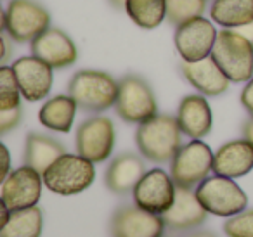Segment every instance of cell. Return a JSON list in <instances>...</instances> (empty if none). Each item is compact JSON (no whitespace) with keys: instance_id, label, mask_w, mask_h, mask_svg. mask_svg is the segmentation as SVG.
<instances>
[{"instance_id":"9a60e30c","label":"cell","mask_w":253,"mask_h":237,"mask_svg":"<svg viewBox=\"0 0 253 237\" xmlns=\"http://www.w3.org/2000/svg\"><path fill=\"white\" fill-rule=\"evenodd\" d=\"M32 54L54 70L71 66L77 61V47L73 40L59 28H49L32 42Z\"/></svg>"},{"instance_id":"52a82bcc","label":"cell","mask_w":253,"mask_h":237,"mask_svg":"<svg viewBox=\"0 0 253 237\" xmlns=\"http://www.w3.org/2000/svg\"><path fill=\"white\" fill-rule=\"evenodd\" d=\"M196 196L203 208L215 216H234L246 209L248 198L243 189L234 182V178L208 177L196 187Z\"/></svg>"},{"instance_id":"d590c367","label":"cell","mask_w":253,"mask_h":237,"mask_svg":"<svg viewBox=\"0 0 253 237\" xmlns=\"http://www.w3.org/2000/svg\"><path fill=\"white\" fill-rule=\"evenodd\" d=\"M187 237H217V236H213L211 232H194V234H191V236H187Z\"/></svg>"},{"instance_id":"603a6c76","label":"cell","mask_w":253,"mask_h":237,"mask_svg":"<svg viewBox=\"0 0 253 237\" xmlns=\"http://www.w3.org/2000/svg\"><path fill=\"white\" fill-rule=\"evenodd\" d=\"M210 16L222 28H239L253 21V0H213Z\"/></svg>"},{"instance_id":"e0dca14e","label":"cell","mask_w":253,"mask_h":237,"mask_svg":"<svg viewBox=\"0 0 253 237\" xmlns=\"http://www.w3.org/2000/svg\"><path fill=\"white\" fill-rule=\"evenodd\" d=\"M180 70H182L186 80L198 92L208 95V97H217V95L224 94L231 83V80L225 77V73L218 68V64L211 56L201 61H194V63L182 61Z\"/></svg>"},{"instance_id":"7a4b0ae2","label":"cell","mask_w":253,"mask_h":237,"mask_svg":"<svg viewBox=\"0 0 253 237\" xmlns=\"http://www.w3.org/2000/svg\"><path fill=\"white\" fill-rule=\"evenodd\" d=\"M68 94L82 111L101 113L115 106L118 97V81L111 75L97 70H82L73 75Z\"/></svg>"},{"instance_id":"7402d4cb","label":"cell","mask_w":253,"mask_h":237,"mask_svg":"<svg viewBox=\"0 0 253 237\" xmlns=\"http://www.w3.org/2000/svg\"><path fill=\"white\" fill-rule=\"evenodd\" d=\"M77 108V102L70 94L56 95L42 106L39 111V121L52 132L68 133L73 125Z\"/></svg>"},{"instance_id":"3957f363","label":"cell","mask_w":253,"mask_h":237,"mask_svg":"<svg viewBox=\"0 0 253 237\" xmlns=\"http://www.w3.org/2000/svg\"><path fill=\"white\" fill-rule=\"evenodd\" d=\"M210 56L234 83L253 78V45L236 30L224 28L218 32Z\"/></svg>"},{"instance_id":"836d02e7","label":"cell","mask_w":253,"mask_h":237,"mask_svg":"<svg viewBox=\"0 0 253 237\" xmlns=\"http://www.w3.org/2000/svg\"><path fill=\"white\" fill-rule=\"evenodd\" d=\"M243 139L250 140L253 144V118H250L248 121L243 125Z\"/></svg>"},{"instance_id":"6da1fadb","label":"cell","mask_w":253,"mask_h":237,"mask_svg":"<svg viewBox=\"0 0 253 237\" xmlns=\"http://www.w3.org/2000/svg\"><path fill=\"white\" fill-rule=\"evenodd\" d=\"M135 142L146 159L167 163L172 161L182 147V128L173 116L156 115L139 125Z\"/></svg>"},{"instance_id":"9c48e42d","label":"cell","mask_w":253,"mask_h":237,"mask_svg":"<svg viewBox=\"0 0 253 237\" xmlns=\"http://www.w3.org/2000/svg\"><path fill=\"white\" fill-rule=\"evenodd\" d=\"M42 175L28 164L12 170L2 180L0 202L7 206L11 211L37 206L42 196Z\"/></svg>"},{"instance_id":"4dcf8cb0","label":"cell","mask_w":253,"mask_h":237,"mask_svg":"<svg viewBox=\"0 0 253 237\" xmlns=\"http://www.w3.org/2000/svg\"><path fill=\"white\" fill-rule=\"evenodd\" d=\"M0 149H2V154H4V168H2V180L11 173V154H9L7 147L4 144H0Z\"/></svg>"},{"instance_id":"ffe728a7","label":"cell","mask_w":253,"mask_h":237,"mask_svg":"<svg viewBox=\"0 0 253 237\" xmlns=\"http://www.w3.org/2000/svg\"><path fill=\"white\" fill-rule=\"evenodd\" d=\"M177 121L182 128V133L189 139H201L208 135L213 123L208 101L203 95H186L179 104Z\"/></svg>"},{"instance_id":"f1b7e54d","label":"cell","mask_w":253,"mask_h":237,"mask_svg":"<svg viewBox=\"0 0 253 237\" xmlns=\"http://www.w3.org/2000/svg\"><path fill=\"white\" fill-rule=\"evenodd\" d=\"M19 121H21V106L14 109L0 111V133L5 135L12 128H16L19 125Z\"/></svg>"},{"instance_id":"484cf974","label":"cell","mask_w":253,"mask_h":237,"mask_svg":"<svg viewBox=\"0 0 253 237\" xmlns=\"http://www.w3.org/2000/svg\"><path fill=\"white\" fill-rule=\"evenodd\" d=\"M167 19L172 25H182L194 18H200L207 7V0H165Z\"/></svg>"},{"instance_id":"277c9868","label":"cell","mask_w":253,"mask_h":237,"mask_svg":"<svg viewBox=\"0 0 253 237\" xmlns=\"http://www.w3.org/2000/svg\"><path fill=\"white\" fill-rule=\"evenodd\" d=\"M43 185L61 196H73L87 191L95 178L94 163L80 154H63L42 175Z\"/></svg>"},{"instance_id":"d4e9b609","label":"cell","mask_w":253,"mask_h":237,"mask_svg":"<svg viewBox=\"0 0 253 237\" xmlns=\"http://www.w3.org/2000/svg\"><path fill=\"white\" fill-rule=\"evenodd\" d=\"M125 12L137 26L153 30L167 18L165 0H126Z\"/></svg>"},{"instance_id":"7c38bea8","label":"cell","mask_w":253,"mask_h":237,"mask_svg":"<svg viewBox=\"0 0 253 237\" xmlns=\"http://www.w3.org/2000/svg\"><path fill=\"white\" fill-rule=\"evenodd\" d=\"M177 185L173 182L172 175H167V171L160 168L146 171L134 189V201L139 208L146 211L163 215L175 201Z\"/></svg>"},{"instance_id":"1f68e13d","label":"cell","mask_w":253,"mask_h":237,"mask_svg":"<svg viewBox=\"0 0 253 237\" xmlns=\"http://www.w3.org/2000/svg\"><path fill=\"white\" fill-rule=\"evenodd\" d=\"M234 30L239 33V35L245 37V39L253 45V21H250L248 25H243V26H239V28H234Z\"/></svg>"},{"instance_id":"8992f818","label":"cell","mask_w":253,"mask_h":237,"mask_svg":"<svg viewBox=\"0 0 253 237\" xmlns=\"http://www.w3.org/2000/svg\"><path fill=\"white\" fill-rule=\"evenodd\" d=\"M2 28L14 42L32 43L50 28V16L33 0H11L2 16Z\"/></svg>"},{"instance_id":"44dd1931","label":"cell","mask_w":253,"mask_h":237,"mask_svg":"<svg viewBox=\"0 0 253 237\" xmlns=\"http://www.w3.org/2000/svg\"><path fill=\"white\" fill-rule=\"evenodd\" d=\"M63 154H66L64 146L59 140L43 133H30L25 144V164L35 168L43 175L52 163H56Z\"/></svg>"},{"instance_id":"4316f807","label":"cell","mask_w":253,"mask_h":237,"mask_svg":"<svg viewBox=\"0 0 253 237\" xmlns=\"http://www.w3.org/2000/svg\"><path fill=\"white\" fill-rule=\"evenodd\" d=\"M19 97H21V90H19L14 70L12 66H2L0 68V111L19 108Z\"/></svg>"},{"instance_id":"5bb4252c","label":"cell","mask_w":253,"mask_h":237,"mask_svg":"<svg viewBox=\"0 0 253 237\" xmlns=\"http://www.w3.org/2000/svg\"><path fill=\"white\" fill-rule=\"evenodd\" d=\"M12 70L18 78L21 95L28 102H39L50 94L54 80V68L42 59L32 56L19 57L12 64Z\"/></svg>"},{"instance_id":"d6a6232c","label":"cell","mask_w":253,"mask_h":237,"mask_svg":"<svg viewBox=\"0 0 253 237\" xmlns=\"http://www.w3.org/2000/svg\"><path fill=\"white\" fill-rule=\"evenodd\" d=\"M0 43H2V56H0V61L2 63H5L9 57V54H11V47H9V42H7V37H5V33L2 37H0Z\"/></svg>"},{"instance_id":"2e32d148","label":"cell","mask_w":253,"mask_h":237,"mask_svg":"<svg viewBox=\"0 0 253 237\" xmlns=\"http://www.w3.org/2000/svg\"><path fill=\"white\" fill-rule=\"evenodd\" d=\"M208 211L198 199L196 192L189 187L177 185L175 201L163 213V222L170 230H189L201 225Z\"/></svg>"},{"instance_id":"83f0119b","label":"cell","mask_w":253,"mask_h":237,"mask_svg":"<svg viewBox=\"0 0 253 237\" xmlns=\"http://www.w3.org/2000/svg\"><path fill=\"white\" fill-rule=\"evenodd\" d=\"M227 237H253V209H243L224 223Z\"/></svg>"},{"instance_id":"cb8c5ba5","label":"cell","mask_w":253,"mask_h":237,"mask_svg":"<svg viewBox=\"0 0 253 237\" xmlns=\"http://www.w3.org/2000/svg\"><path fill=\"white\" fill-rule=\"evenodd\" d=\"M43 229V215L39 206L18 209L11 213V218L0 227V237H40Z\"/></svg>"},{"instance_id":"ac0fdd59","label":"cell","mask_w":253,"mask_h":237,"mask_svg":"<svg viewBox=\"0 0 253 237\" xmlns=\"http://www.w3.org/2000/svg\"><path fill=\"white\" fill-rule=\"evenodd\" d=\"M253 170V144L246 139L231 140L218 147L213 156V173L239 178Z\"/></svg>"},{"instance_id":"e575fe53","label":"cell","mask_w":253,"mask_h":237,"mask_svg":"<svg viewBox=\"0 0 253 237\" xmlns=\"http://www.w3.org/2000/svg\"><path fill=\"white\" fill-rule=\"evenodd\" d=\"M109 2H111L116 9H125V4H126V0H109Z\"/></svg>"},{"instance_id":"5b68a950","label":"cell","mask_w":253,"mask_h":237,"mask_svg":"<svg viewBox=\"0 0 253 237\" xmlns=\"http://www.w3.org/2000/svg\"><path fill=\"white\" fill-rule=\"evenodd\" d=\"M118 116L126 123H141L155 118L158 106L149 83L137 75H126L118 81V97L115 102Z\"/></svg>"},{"instance_id":"30bf717a","label":"cell","mask_w":253,"mask_h":237,"mask_svg":"<svg viewBox=\"0 0 253 237\" xmlns=\"http://www.w3.org/2000/svg\"><path fill=\"white\" fill-rule=\"evenodd\" d=\"M75 144L80 156L90 159L92 163H104L115 147V125L106 116L85 119L78 126Z\"/></svg>"},{"instance_id":"4fadbf2b","label":"cell","mask_w":253,"mask_h":237,"mask_svg":"<svg viewBox=\"0 0 253 237\" xmlns=\"http://www.w3.org/2000/svg\"><path fill=\"white\" fill-rule=\"evenodd\" d=\"M162 215L134 206H122L109 223L113 237H162L165 229Z\"/></svg>"},{"instance_id":"ba28073f","label":"cell","mask_w":253,"mask_h":237,"mask_svg":"<svg viewBox=\"0 0 253 237\" xmlns=\"http://www.w3.org/2000/svg\"><path fill=\"white\" fill-rule=\"evenodd\" d=\"M213 156L211 149L200 139H191L186 146L179 149L172 161H170V175L175 185L180 187H198L208 173L213 171Z\"/></svg>"},{"instance_id":"f546056e","label":"cell","mask_w":253,"mask_h":237,"mask_svg":"<svg viewBox=\"0 0 253 237\" xmlns=\"http://www.w3.org/2000/svg\"><path fill=\"white\" fill-rule=\"evenodd\" d=\"M239 101H241L243 108L246 109V113L253 118V78L246 81L245 88L241 90V97H239Z\"/></svg>"},{"instance_id":"d6986e66","label":"cell","mask_w":253,"mask_h":237,"mask_svg":"<svg viewBox=\"0 0 253 237\" xmlns=\"http://www.w3.org/2000/svg\"><path fill=\"white\" fill-rule=\"evenodd\" d=\"M146 175L144 161L134 153H125L116 156L109 163L104 175L106 187L115 194H126L134 192L135 185Z\"/></svg>"},{"instance_id":"8fae6325","label":"cell","mask_w":253,"mask_h":237,"mask_svg":"<svg viewBox=\"0 0 253 237\" xmlns=\"http://www.w3.org/2000/svg\"><path fill=\"white\" fill-rule=\"evenodd\" d=\"M217 35L218 32L211 25V21L200 16V18H194L177 26L173 40H175L177 52L180 54L182 61L194 63V61H201L210 56L217 42Z\"/></svg>"}]
</instances>
